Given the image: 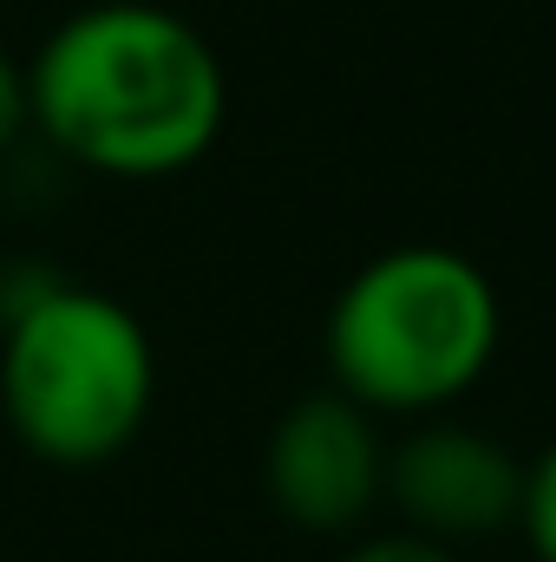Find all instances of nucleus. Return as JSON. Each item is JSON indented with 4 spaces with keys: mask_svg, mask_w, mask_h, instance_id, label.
<instances>
[{
    "mask_svg": "<svg viewBox=\"0 0 556 562\" xmlns=\"http://www.w3.org/2000/svg\"><path fill=\"white\" fill-rule=\"evenodd\" d=\"M26 119L66 164L151 183L210 157L230 119V79L184 13L99 0L59 20L33 53Z\"/></svg>",
    "mask_w": 556,
    "mask_h": 562,
    "instance_id": "1",
    "label": "nucleus"
},
{
    "mask_svg": "<svg viewBox=\"0 0 556 562\" xmlns=\"http://www.w3.org/2000/svg\"><path fill=\"white\" fill-rule=\"evenodd\" d=\"M498 340V288L445 243H400L360 262L321 327L334 393L374 419H432L458 406L491 373Z\"/></svg>",
    "mask_w": 556,
    "mask_h": 562,
    "instance_id": "2",
    "label": "nucleus"
},
{
    "mask_svg": "<svg viewBox=\"0 0 556 562\" xmlns=\"http://www.w3.org/2000/svg\"><path fill=\"white\" fill-rule=\"evenodd\" d=\"M151 400L157 353L119 294L53 276L0 314V413L33 458L66 471L112 464L144 431Z\"/></svg>",
    "mask_w": 556,
    "mask_h": 562,
    "instance_id": "3",
    "label": "nucleus"
},
{
    "mask_svg": "<svg viewBox=\"0 0 556 562\" xmlns=\"http://www.w3.org/2000/svg\"><path fill=\"white\" fill-rule=\"evenodd\" d=\"M269 504L308 537H347L387 497V438L347 393H308L269 431L263 451Z\"/></svg>",
    "mask_w": 556,
    "mask_h": 562,
    "instance_id": "4",
    "label": "nucleus"
},
{
    "mask_svg": "<svg viewBox=\"0 0 556 562\" xmlns=\"http://www.w3.org/2000/svg\"><path fill=\"white\" fill-rule=\"evenodd\" d=\"M524 497V458L465 419H419L400 445H387V497L400 510V530L425 543H478L518 524Z\"/></svg>",
    "mask_w": 556,
    "mask_h": 562,
    "instance_id": "5",
    "label": "nucleus"
},
{
    "mask_svg": "<svg viewBox=\"0 0 556 562\" xmlns=\"http://www.w3.org/2000/svg\"><path fill=\"white\" fill-rule=\"evenodd\" d=\"M518 530L531 537L537 562H556V438L524 464V497H518Z\"/></svg>",
    "mask_w": 556,
    "mask_h": 562,
    "instance_id": "6",
    "label": "nucleus"
},
{
    "mask_svg": "<svg viewBox=\"0 0 556 562\" xmlns=\"http://www.w3.org/2000/svg\"><path fill=\"white\" fill-rule=\"evenodd\" d=\"M26 125H33L26 119V66L0 46V157L26 138Z\"/></svg>",
    "mask_w": 556,
    "mask_h": 562,
    "instance_id": "7",
    "label": "nucleus"
},
{
    "mask_svg": "<svg viewBox=\"0 0 556 562\" xmlns=\"http://www.w3.org/2000/svg\"><path fill=\"white\" fill-rule=\"evenodd\" d=\"M341 562H458L445 543H425L413 530H393V537H374V543H360V550H347Z\"/></svg>",
    "mask_w": 556,
    "mask_h": 562,
    "instance_id": "8",
    "label": "nucleus"
}]
</instances>
